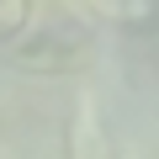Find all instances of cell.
Segmentation results:
<instances>
[{
	"label": "cell",
	"mask_w": 159,
	"mask_h": 159,
	"mask_svg": "<svg viewBox=\"0 0 159 159\" xmlns=\"http://www.w3.org/2000/svg\"><path fill=\"white\" fill-rule=\"evenodd\" d=\"M32 27V0H0V48H11Z\"/></svg>",
	"instance_id": "4"
},
{
	"label": "cell",
	"mask_w": 159,
	"mask_h": 159,
	"mask_svg": "<svg viewBox=\"0 0 159 159\" xmlns=\"http://www.w3.org/2000/svg\"><path fill=\"white\" fill-rule=\"evenodd\" d=\"M80 21H106L117 32L154 37L159 32V0H64Z\"/></svg>",
	"instance_id": "3"
},
{
	"label": "cell",
	"mask_w": 159,
	"mask_h": 159,
	"mask_svg": "<svg viewBox=\"0 0 159 159\" xmlns=\"http://www.w3.org/2000/svg\"><path fill=\"white\" fill-rule=\"evenodd\" d=\"M96 64V37L80 21H53V27H27V37L11 43V69L37 74V80H69Z\"/></svg>",
	"instance_id": "1"
},
{
	"label": "cell",
	"mask_w": 159,
	"mask_h": 159,
	"mask_svg": "<svg viewBox=\"0 0 159 159\" xmlns=\"http://www.w3.org/2000/svg\"><path fill=\"white\" fill-rule=\"evenodd\" d=\"M64 159H117L111 148V133H106V117L90 96H80L69 106V122H64Z\"/></svg>",
	"instance_id": "2"
}]
</instances>
